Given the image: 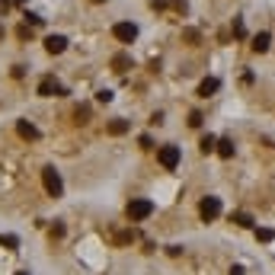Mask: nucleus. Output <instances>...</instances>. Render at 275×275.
Segmentation results:
<instances>
[{
    "instance_id": "obj_9",
    "label": "nucleus",
    "mask_w": 275,
    "mask_h": 275,
    "mask_svg": "<svg viewBox=\"0 0 275 275\" xmlns=\"http://www.w3.org/2000/svg\"><path fill=\"white\" fill-rule=\"evenodd\" d=\"M218 87H221V80H218V77H205V80L198 83V96H205V99H208L211 93H218Z\"/></svg>"
},
{
    "instance_id": "obj_18",
    "label": "nucleus",
    "mask_w": 275,
    "mask_h": 275,
    "mask_svg": "<svg viewBox=\"0 0 275 275\" xmlns=\"http://www.w3.org/2000/svg\"><path fill=\"white\" fill-rule=\"evenodd\" d=\"M272 237H275V234H272V231H266V227H259V231H256V240H262V243H269Z\"/></svg>"
},
{
    "instance_id": "obj_12",
    "label": "nucleus",
    "mask_w": 275,
    "mask_h": 275,
    "mask_svg": "<svg viewBox=\"0 0 275 275\" xmlns=\"http://www.w3.org/2000/svg\"><path fill=\"white\" fill-rule=\"evenodd\" d=\"M106 131H109V135H125V131H128V122H125V118H112V122L109 125H106Z\"/></svg>"
},
{
    "instance_id": "obj_7",
    "label": "nucleus",
    "mask_w": 275,
    "mask_h": 275,
    "mask_svg": "<svg viewBox=\"0 0 275 275\" xmlns=\"http://www.w3.org/2000/svg\"><path fill=\"white\" fill-rule=\"evenodd\" d=\"M64 48H67L64 35H48V39H45V52H48V55H61Z\"/></svg>"
},
{
    "instance_id": "obj_10",
    "label": "nucleus",
    "mask_w": 275,
    "mask_h": 275,
    "mask_svg": "<svg viewBox=\"0 0 275 275\" xmlns=\"http://www.w3.org/2000/svg\"><path fill=\"white\" fill-rule=\"evenodd\" d=\"M269 45H272V35L269 32H259V35H253V52H269Z\"/></svg>"
},
{
    "instance_id": "obj_26",
    "label": "nucleus",
    "mask_w": 275,
    "mask_h": 275,
    "mask_svg": "<svg viewBox=\"0 0 275 275\" xmlns=\"http://www.w3.org/2000/svg\"><path fill=\"white\" fill-rule=\"evenodd\" d=\"M16 275H29V272H16Z\"/></svg>"
},
{
    "instance_id": "obj_17",
    "label": "nucleus",
    "mask_w": 275,
    "mask_h": 275,
    "mask_svg": "<svg viewBox=\"0 0 275 275\" xmlns=\"http://www.w3.org/2000/svg\"><path fill=\"white\" fill-rule=\"evenodd\" d=\"M183 39L192 42V45H198V42H202V32H198V29H183Z\"/></svg>"
},
{
    "instance_id": "obj_6",
    "label": "nucleus",
    "mask_w": 275,
    "mask_h": 275,
    "mask_svg": "<svg viewBox=\"0 0 275 275\" xmlns=\"http://www.w3.org/2000/svg\"><path fill=\"white\" fill-rule=\"evenodd\" d=\"M64 87H61V80H55V77H45L39 83V96H64Z\"/></svg>"
},
{
    "instance_id": "obj_15",
    "label": "nucleus",
    "mask_w": 275,
    "mask_h": 275,
    "mask_svg": "<svg viewBox=\"0 0 275 275\" xmlns=\"http://www.w3.org/2000/svg\"><path fill=\"white\" fill-rule=\"evenodd\" d=\"M231 221H234V224H240V227H253V218H249L246 211H234V214H231Z\"/></svg>"
},
{
    "instance_id": "obj_14",
    "label": "nucleus",
    "mask_w": 275,
    "mask_h": 275,
    "mask_svg": "<svg viewBox=\"0 0 275 275\" xmlns=\"http://www.w3.org/2000/svg\"><path fill=\"white\" fill-rule=\"evenodd\" d=\"M214 147H218V138H214V135H205V138H202V144H198L202 154H211Z\"/></svg>"
},
{
    "instance_id": "obj_21",
    "label": "nucleus",
    "mask_w": 275,
    "mask_h": 275,
    "mask_svg": "<svg viewBox=\"0 0 275 275\" xmlns=\"http://www.w3.org/2000/svg\"><path fill=\"white\" fill-rule=\"evenodd\" d=\"M96 103H112V93L109 90H99L96 93Z\"/></svg>"
},
{
    "instance_id": "obj_11",
    "label": "nucleus",
    "mask_w": 275,
    "mask_h": 275,
    "mask_svg": "<svg viewBox=\"0 0 275 275\" xmlns=\"http://www.w3.org/2000/svg\"><path fill=\"white\" fill-rule=\"evenodd\" d=\"M214 151H218V157L231 160V157H234V141H231V138H221V141H218V147H214Z\"/></svg>"
},
{
    "instance_id": "obj_24",
    "label": "nucleus",
    "mask_w": 275,
    "mask_h": 275,
    "mask_svg": "<svg viewBox=\"0 0 275 275\" xmlns=\"http://www.w3.org/2000/svg\"><path fill=\"white\" fill-rule=\"evenodd\" d=\"M227 275H246V272H243V266H231V272H227Z\"/></svg>"
},
{
    "instance_id": "obj_22",
    "label": "nucleus",
    "mask_w": 275,
    "mask_h": 275,
    "mask_svg": "<svg viewBox=\"0 0 275 275\" xmlns=\"http://www.w3.org/2000/svg\"><path fill=\"white\" fill-rule=\"evenodd\" d=\"M189 125L198 128V125H202V112H189Z\"/></svg>"
},
{
    "instance_id": "obj_5",
    "label": "nucleus",
    "mask_w": 275,
    "mask_h": 275,
    "mask_svg": "<svg viewBox=\"0 0 275 275\" xmlns=\"http://www.w3.org/2000/svg\"><path fill=\"white\" fill-rule=\"evenodd\" d=\"M112 35H115L118 42L131 45V42L138 39V26H135V22H115V26H112Z\"/></svg>"
},
{
    "instance_id": "obj_8",
    "label": "nucleus",
    "mask_w": 275,
    "mask_h": 275,
    "mask_svg": "<svg viewBox=\"0 0 275 275\" xmlns=\"http://www.w3.org/2000/svg\"><path fill=\"white\" fill-rule=\"evenodd\" d=\"M16 135L22 141H39V128H35L32 122H16Z\"/></svg>"
},
{
    "instance_id": "obj_19",
    "label": "nucleus",
    "mask_w": 275,
    "mask_h": 275,
    "mask_svg": "<svg viewBox=\"0 0 275 275\" xmlns=\"http://www.w3.org/2000/svg\"><path fill=\"white\" fill-rule=\"evenodd\" d=\"M22 19H26L29 26H42V16H35V13H29V10H26V16H22Z\"/></svg>"
},
{
    "instance_id": "obj_23",
    "label": "nucleus",
    "mask_w": 275,
    "mask_h": 275,
    "mask_svg": "<svg viewBox=\"0 0 275 275\" xmlns=\"http://www.w3.org/2000/svg\"><path fill=\"white\" fill-rule=\"evenodd\" d=\"M80 118H90V106H80V109H77V122H80Z\"/></svg>"
},
{
    "instance_id": "obj_1",
    "label": "nucleus",
    "mask_w": 275,
    "mask_h": 275,
    "mask_svg": "<svg viewBox=\"0 0 275 275\" xmlns=\"http://www.w3.org/2000/svg\"><path fill=\"white\" fill-rule=\"evenodd\" d=\"M42 186H45V192H48L52 198H61V192H64V179H61V173H58L55 166H45L42 170Z\"/></svg>"
},
{
    "instance_id": "obj_4",
    "label": "nucleus",
    "mask_w": 275,
    "mask_h": 275,
    "mask_svg": "<svg viewBox=\"0 0 275 275\" xmlns=\"http://www.w3.org/2000/svg\"><path fill=\"white\" fill-rule=\"evenodd\" d=\"M198 214H202V221H214L221 214V198L205 195V198H202V205H198Z\"/></svg>"
},
{
    "instance_id": "obj_20",
    "label": "nucleus",
    "mask_w": 275,
    "mask_h": 275,
    "mask_svg": "<svg viewBox=\"0 0 275 275\" xmlns=\"http://www.w3.org/2000/svg\"><path fill=\"white\" fill-rule=\"evenodd\" d=\"M234 35H237V39H243V35H246V29H243L240 19H234Z\"/></svg>"
},
{
    "instance_id": "obj_27",
    "label": "nucleus",
    "mask_w": 275,
    "mask_h": 275,
    "mask_svg": "<svg viewBox=\"0 0 275 275\" xmlns=\"http://www.w3.org/2000/svg\"><path fill=\"white\" fill-rule=\"evenodd\" d=\"M93 4H103V0H93Z\"/></svg>"
},
{
    "instance_id": "obj_13",
    "label": "nucleus",
    "mask_w": 275,
    "mask_h": 275,
    "mask_svg": "<svg viewBox=\"0 0 275 275\" xmlns=\"http://www.w3.org/2000/svg\"><path fill=\"white\" fill-rule=\"evenodd\" d=\"M128 67H131V58L128 55H115L112 58V70H115V74H125Z\"/></svg>"
},
{
    "instance_id": "obj_16",
    "label": "nucleus",
    "mask_w": 275,
    "mask_h": 275,
    "mask_svg": "<svg viewBox=\"0 0 275 275\" xmlns=\"http://www.w3.org/2000/svg\"><path fill=\"white\" fill-rule=\"evenodd\" d=\"M0 246L16 249V246H19V237H13V234H0Z\"/></svg>"
},
{
    "instance_id": "obj_25",
    "label": "nucleus",
    "mask_w": 275,
    "mask_h": 275,
    "mask_svg": "<svg viewBox=\"0 0 275 275\" xmlns=\"http://www.w3.org/2000/svg\"><path fill=\"white\" fill-rule=\"evenodd\" d=\"M16 4H19V7H22V4H26V0H16Z\"/></svg>"
},
{
    "instance_id": "obj_2",
    "label": "nucleus",
    "mask_w": 275,
    "mask_h": 275,
    "mask_svg": "<svg viewBox=\"0 0 275 275\" xmlns=\"http://www.w3.org/2000/svg\"><path fill=\"white\" fill-rule=\"evenodd\" d=\"M125 214H128L131 221H144V218H151V214H154V202L151 198H131Z\"/></svg>"
},
{
    "instance_id": "obj_3",
    "label": "nucleus",
    "mask_w": 275,
    "mask_h": 275,
    "mask_svg": "<svg viewBox=\"0 0 275 275\" xmlns=\"http://www.w3.org/2000/svg\"><path fill=\"white\" fill-rule=\"evenodd\" d=\"M179 157H183V154H179L176 144H166V147L157 151V160H160L163 170H176V166H179Z\"/></svg>"
}]
</instances>
